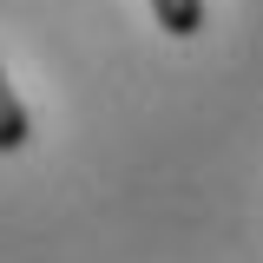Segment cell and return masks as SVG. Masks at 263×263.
<instances>
[{"label": "cell", "instance_id": "cell-1", "mask_svg": "<svg viewBox=\"0 0 263 263\" xmlns=\"http://www.w3.org/2000/svg\"><path fill=\"white\" fill-rule=\"evenodd\" d=\"M152 13H158V27L171 40H191L204 27V0H152Z\"/></svg>", "mask_w": 263, "mask_h": 263}, {"label": "cell", "instance_id": "cell-2", "mask_svg": "<svg viewBox=\"0 0 263 263\" xmlns=\"http://www.w3.org/2000/svg\"><path fill=\"white\" fill-rule=\"evenodd\" d=\"M20 145H27V105L0 72V152H20Z\"/></svg>", "mask_w": 263, "mask_h": 263}]
</instances>
